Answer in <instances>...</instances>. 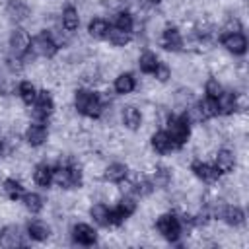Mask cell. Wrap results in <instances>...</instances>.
I'll return each mask as SVG.
<instances>
[{
    "mask_svg": "<svg viewBox=\"0 0 249 249\" xmlns=\"http://www.w3.org/2000/svg\"><path fill=\"white\" fill-rule=\"evenodd\" d=\"M105 39L109 41L111 47H115V49H124V47H128V45L132 43V33L123 31V29L111 25L109 31H107V37H105Z\"/></svg>",
    "mask_w": 249,
    "mask_h": 249,
    "instance_id": "484cf974",
    "label": "cell"
},
{
    "mask_svg": "<svg viewBox=\"0 0 249 249\" xmlns=\"http://www.w3.org/2000/svg\"><path fill=\"white\" fill-rule=\"evenodd\" d=\"M113 25L115 27H119V29H123V31H128V33H132V29L136 27V21H134V16L130 14V10H119L117 14H115V21H113Z\"/></svg>",
    "mask_w": 249,
    "mask_h": 249,
    "instance_id": "4dcf8cb0",
    "label": "cell"
},
{
    "mask_svg": "<svg viewBox=\"0 0 249 249\" xmlns=\"http://www.w3.org/2000/svg\"><path fill=\"white\" fill-rule=\"evenodd\" d=\"M89 218L93 220V224H97L99 228H109V206L103 200H95L89 204L88 208Z\"/></svg>",
    "mask_w": 249,
    "mask_h": 249,
    "instance_id": "d4e9b609",
    "label": "cell"
},
{
    "mask_svg": "<svg viewBox=\"0 0 249 249\" xmlns=\"http://www.w3.org/2000/svg\"><path fill=\"white\" fill-rule=\"evenodd\" d=\"M158 62H160L158 54H156L154 51H148V49H146V51H142V53L136 56L138 70H140L142 74H146V76H152V74H154V70H156Z\"/></svg>",
    "mask_w": 249,
    "mask_h": 249,
    "instance_id": "4316f807",
    "label": "cell"
},
{
    "mask_svg": "<svg viewBox=\"0 0 249 249\" xmlns=\"http://www.w3.org/2000/svg\"><path fill=\"white\" fill-rule=\"evenodd\" d=\"M0 189H2L4 196H6L8 200H12V202L21 200V196L25 195L23 183H21V179H18V177H8V179H4L2 185H0Z\"/></svg>",
    "mask_w": 249,
    "mask_h": 249,
    "instance_id": "ffe728a7",
    "label": "cell"
},
{
    "mask_svg": "<svg viewBox=\"0 0 249 249\" xmlns=\"http://www.w3.org/2000/svg\"><path fill=\"white\" fill-rule=\"evenodd\" d=\"M163 130L175 144V148H183L191 140V124L185 121L181 113H171L163 123Z\"/></svg>",
    "mask_w": 249,
    "mask_h": 249,
    "instance_id": "7a4b0ae2",
    "label": "cell"
},
{
    "mask_svg": "<svg viewBox=\"0 0 249 249\" xmlns=\"http://www.w3.org/2000/svg\"><path fill=\"white\" fill-rule=\"evenodd\" d=\"M109 27H111V23L105 18H91L88 21V35L91 39H105Z\"/></svg>",
    "mask_w": 249,
    "mask_h": 249,
    "instance_id": "83f0119b",
    "label": "cell"
},
{
    "mask_svg": "<svg viewBox=\"0 0 249 249\" xmlns=\"http://www.w3.org/2000/svg\"><path fill=\"white\" fill-rule=\"evenodd\" d=\"M142 123H144V115H142V111L134 103H128V105L121 107V124L126 130L136 132V130H140Z\"/></svg>",
    "mask_w": 249,
    "mask_h": 249,
    "instance_id": "4fadbf2b",
    "label": "cell"
},
{
    "mask_svg": "<svg viewBox=\"0 0 249 249\" xmlns=\"http://www.w3.org/2000/svg\"><path fill=\"white\" fill-rule=\"evenodd\" d=\"M220 220H224L230 228H239L245 224V212L237 204H224L220 212Z\"/></svg>",
    "mask_w": 249,
    "mask_h": 249,
    "instance_id": "44dd1931",
    "label": "cell"
},
{
    "mask_svg": "<svg viewBox=\"0 0 249 249\" xmlns=\"http://www.w3.org/2000/svg\"><path fill=\"white\" fill-rule=\"evenodd\" d=\"M72 107L76 109L78 115H84L91 121H97L101 115H103V103L99 101L97 93L89 88H78L74 89V95H72Z\"/></svg>",
    "mask_w": 249,
    "mask_h": 249,
    "instance_id": "6da1fadb",
    "label": "cell"
},
{
    "mask_svg": "<svg viewBox=\"0 0 249 249\" xmlns=\"http://www.w3.org/2000/svg\"><path fill=\"white\" fill-rule=\"evenodd\" d=\"M198 103V107H200V111H202V115H204V119L206 121H212V119H216L220 113H218V103H216V99H212V97H202L200 101H196Z\"/></svg>",
    "mask_w": 249,
    "mask_h": 249,
    "instance_id": "d6a6232c",
    "label": "cell"
},
{
    "mask_svg": "<svg viewBox=\"0 0 249 249\" xmlns=\"http://www.w3.org/2000/svg\"><path fill=\"white\" fill-rule=\"evenodd\" d=\"M224 91V84L218 76H208L204 80V95L206 97H212V99H218L220 93Z\"/></svg>",
    "mask_w": 249,
    "mask_h": 249,
    "instance_id": "1f68e13d",
    "label": "cell"
},
{
    "mask_svg": "<svg viewBox=\"0 0 249 249\" xmlns=\"http://www.w3.org/2000/svg\"><path fill=\"white\" fill-rule=\"evenodd\" d=\"M49 136H51V130L45 126V123H39V121H31V123H27V126L23 128V140H25V144H29L31 148L45 146V144L49 142Z\"/></svg>",
    "mask_w": 249,
    "mask_h": 249,
    "instance_id": "9c48e42d",
    "label": "cell"
},
{
    "mask_svg": "<svg viewBox=\"0 0 249 249\" xmlns=\"http://www.w3.org/2000/svg\"><path fill=\"white\" fill-rule=\"evenodd\" d=\"M58 19H60V25L70 33H74L80 27V12H78V8L74 4H66L60 10V18Z\"/></svg>",
    "mask_w": 249,
    "mask_h": 249,
    "instance_id": "7402d4cb",
    "label": "cell"
},
{
    "mask_svg": "<svg viewBox=\"0 0 249 249\" xmlns=\"http://www.w3.org/2000/svg\"><path fill=\"white\" fill-rule=\"evenodd\" d=\"M53 185L58 187L60 191H70L74 189V179H72V169L70 165L56 163L53 167Z\"/></svg>",
    "mask_w": 249,
    "mask_h": 249,
    "instance_id": "ac0fdd59",
    "label": "cell"
},
{
    "mask_svg": "<svg viewBox=\"0 0 249 249\" xmlns=\"http://www.w3.org/2000/svg\"><path fill=\"white\" fill-rule=\"evenodd\" d=\"M191 173L195 179H198L204 185H218V181L222 179L220 171L214 167V163L202 160V158H193L191 160Z\"/></svg>",
    "mask_w": 249,
    "mask_h": 249,
    "instance_id": "5b68a950",
    "label": "cell"
},
{
    "mask_svg": "<svg viewBox=\"0 0 249 249\" xmlns=\"http://www.w3.org/2000/svg\"><path fill=\"white\" fill-rule=\"evenodd\" d=\"M158 41H160V47L163 51H169L171 54L183 51V33H181V29L177 25H167L165 23V27L161 29Z\"/></svg>",
    "mask_w": 249,
    "mask_h": 249,
    "instance_id": "30bf717a",
    "label": "cell"
},
{
    "mask_svg": "<svg viewBox=\"0 0 249 249\" xmlns=\"http://www.w3.org/2000/svg\"><path fill=\"white\" fill-rule=\"evenodd\" d=\"M31 177H33V183L35 185H39L41 189H49L53 185V165L47 163V161H39L33 167Z\"/></svg>",
    "mask_w": 249,
    "mask_h": 249,
    "instance_id": "d6986e66",
    "label": "cell"
},
{
    "mask_svg": "<svg viewBox=\"0 0 249 249\" xmlns=\"http://www.w3.org/2000/svg\"><path fill=\"white\" fill-rule=\"evenodd\" d=\"M4 16L8 18L10 23L21 25V23H25L33 16V10H31V6L25 0H6V4H4Z\"/></svg>",
    "mask_w": 249,
    "mask_h": 249,
    "instance_id": "52a82bcc",
    "label": "cell"
},
{
    "mask_svg": "<svg viewBox=\"0 0 249 249\" xmlns=\"http://www.w3.org/2000/svg\"><path fill=\"white\" fill-rule=\"evenodd\" d=\"M214 167L220 171V175H230L233 169H235V165H237V154H235V150H231L230 146H222V148H218L214 154Z\"/></svg>",
    "mask_w": 249,
    "mask_h": 249,
    "instance_id": "8fae6325",
    "label": "cell"
},
{
    "mask_svg": "<svg viewBox=\"0 0 249 249\" xmlns=\"http://www.w3.org/2000/svg\"><path fill=\"white\" fill-rule=\"evenodd\" d=\"M16 91H18V97H19L21 103L31 105L35 101V95H37V86L31 80H21V82H18V89Z\"/></svg>",
    "mask_w": 249,
    "mask_h": 249,
    "instance_id": "f546056e",
    "label": "cell"
},
{
    "mask_svg": "<svg viewBox=\"0 0 249 249\" xmlns=\"http://www.w3.org/2000/svg\"><path fill=\"white\" fill-rule=\"evenodd\" d=\"M218 103V113L224 117H233L237 113V105H235V91L233 89H224L220 93V97L216 99Z\"/></svg>",
    "mask_w": 249,
    "mask_h": 249,
    "instance_id": "cb8c5ba5",
    "label": "cell"
},
{
    "mask_svg": "<svg viewBox=\"0 0 249 249\" xmlns=\"http://www.w3.org/2000/svg\"><path fill=\"white\" fill-rule=\"evenodd\" d=\"M113 89L119 95H130L136 89V78H134V74H130V72H119L115 76Z\"/></svg>",
    "mask_w": 249,
    "mask_h": 249,
    "instance_id": "603a6c76",
    "label": "cell"
},
{
    "mask_svg": "<svg viewBox=\"0 0 249 249\" xmlns=\"http://www.w3.org/2000/svg\"><path fill=\"white\" fill-rule=\"evenodd\" d=\"M29 51H31L37 58L51 60V58L56 56V53H58L60 49L56 47V43L53 41V37L49 35V31H47V29H41V31H37V33L31 37Z\"/></svg>",
    "mask_w": 249,
    "mask_h": 249,
    "instance_id": "277c9868",
    "label": "cell"
},
{
    "mask_svg": "<svg viewBox=\"0 0 249 249\" xmlns=\"http://www.w3.org/2000/svg\"><path fill=\"white\" fill-rule=\"evenodd\" d=\"M156 230L169 243H179V239L183 237V230H181V222H179L177 212H163V214H160L156 218Z\"/></svg>",
    "mask_w": 249,
    "mask_h": 249,
    "instance_id": "3957f363",
    "label": "cell"
},
{
    "mask_svg": "<svg viewBox=\"0 0 249 249\" xmlns=\"http://www.w3.org/2000/svg\"><path fill=\"white\" fill-rule=\"evenodd\" d=\"M25 233H27L29 241H47L51 237L53 230H51V226L47 222L35 218V220H29L25 224Z\"/></svg>",
    "mask_w": 249,
    "mask_h": 249,
    "instance_id": "e0dca14e",
    "label": "cell"
},
{
    "mask_svg": "<svg viewBox=\"0 0 249 249\" xmlns=\"http://www.w3.org/2000/svg\"><path fill=\"white\" fill-rule=\"evenodd\" d=\"M27 233L16 226V224H6L0 228V247L4 249H14V247H23L27 245Z\"/></svg>",
    "mask_w": 249,
    "mask_h": 249,
    "instance_id": "ba28073f",
    "label": "cell"
},
{
    "mask_svg": "<svg viewBox=\"0 0 249 249\" xmlns=\"http://www.w3.org/2000/svg\"><path fill=\"white\" fill-rule=\"evenodd\" d=\"M21 204H23V208L29 212V214H39V212H43V208H45V198L39 195V193H27L25 191V195L21 196Z\"/></svg>",
    "mask_w": 249,
    "mask_h": 249,
    "instance_id": "f1b7e54d",
    "label": "cell"
},
{
    "mask_svg": "<svg viewBox=\"0 0 249 249\" xmlns=\"http://www.w3.org/2000/svg\"><path fill=\"white\" fill-rule=\"evenodd\" d=\"M70 235H72L74 243H78V245L89 247V245H95L97 243V231L89 224H84V222L74 224L70 228Z\"/></svg>",
    "mask_w": 249,
    "mask_h": 249,
    "instance_id": "5bb4252c",
    "label": "cell"
},
{
    "mask_svg": "<svg viewBox=\"0 0 249 249\" xmlns=\"http://www.w3.org/2000/svg\"><path fill=\"white\" fill-rule=\"evenodd\" d=\"M150 146H152V150L158 156H169V154H173L177 150L175 144L171 142V138L167 136V132L163 128L161 130H154L150 134Z\"/></svg>",
    "mask_w": 249,
    "mask_h": 249,
    "instance_id": "9a60e30c",
    "label": "cell"
},
{
    "mask_svg": "<svg viewBox=\"0 0 249 249\" xmlns=\"http://www.w3.org/2000/svg\"><path fill=\"white\" fill-rule=\"evenodd\" d=\"M220 45L230 53V54H235V56H241L245 54L247 51V39L245 35L239 31V33H224L218 37Z\"/></svg>",
    "mask_w": 249,
    "mask_h": 249,
    "instance_id": "7c38bea8",
    "label": "cell"
},
{
    "mask_svg": "<svg viewBox=\"0 0 249 249\" xmlns=\"http://www.w3.org/2000/svg\"><path fill=\"white\" fill-rule=\"evenodd\" d=\"M29 45H31V35L29 31L23 27V25H14L8 33V47H10V53L16 54V56H23L27 51H29Z\"/></svg>",
    "mask_w": 249,
    "mask_h": 249,
    "instance_id": "8992f818",
    "label": "cell"
},
{
    "mask_svg": "<svg viewBox=\"0 0 249 249\" xmlns=\"http://www.w3.org/2000/svg\"><path fill=\"white\" fill-rule=\"evenodd\" d=\"M148 2H152V4H161L163 0H148Z\"/></svg>",
    "mask_w": 249,
    "mask_h": 249,
    "instance_id": "e575fe53",
    "label": "cell"
},
{
    "mask_svg": "<svg viewBox=\"0 0 249 249\" xmlns=\"http://www.w3.org/2000/svg\"><path fill=\"white\" fill-rule=\"evenodd\" d=\"M128 163H123V161H111V163H105L103 167V173H101V179L107 181V183H121L126 175H128Z\"/></svg>",
    "mask_w": 249,
    "mask_h": 249,
    "instance_id": "2e32d148",
    "label": "cell"
},
{
    "mask_svg": "<svg viewBox=\"0 0 249 249\" xmlns=\"http://www.w3.org/2000/svg\"><path fill=\"white\" fill-rule=\"evenodd\" d=\"M171 76H173V70H171V66H169L167 62H163V60L158 62V66H156V70H154V74H152V78H154L158 84H167V82L171 80Z\"/></svg>",
    "mask_w": 249,
    "mask_h": 249,
    "instance_id": "836d02e7",
    "label": "cell"
}]
</instances>
